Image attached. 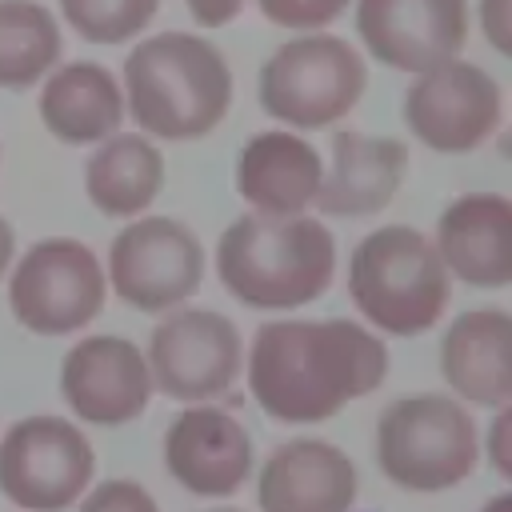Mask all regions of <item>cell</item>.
Returning <instances> with one entry per match:
<instances>
[{"instance_id":"6da1fadb","label":"cell","mask_w":512,"mask_h":512,"mask_svg":"<svg viewBox=\"0 0 512 512\" xmlns=\"http://www.w3.org/2000/svg\"><path fill=\"white\" fill-rule=\"evenodd\" d=\"M388 376V348L356 320H268L252 336L248 392L280 424L332 420Z\"/></svg>"},{"instance_id":"7a4b0ae2","label":"cell","mask_w":512,"mask_h":512,"mask_svg":"<svg viewBox=\"0 0 512 512\" xmlns=\"http://www.w3.org/2000/svg\"><path fill=\"white\" fill-rule=\"evenodd\" d=\"M124 92L136 128L148 136L200 140L232 108V68L204 36L160 32L128 52Z\"/></svg>"},{"instance_id":"3957f363","label":"cell","mask_w":512,"mask_h":512,"mask_svg":"<svg viewBox=\"0 0 512 512\" xmlns=\"http://www.w3.org/2000/svg\"><path fill=\"white\" fill-rule=\"evenodd\" d=\"M336 272V240L312 216H236L216 244L220 284L248 308L280 312L324 296Z\"/></svg>"},{"instance_id":"277c9868","label":"cell","mask_w":512,"mask_h":512,"mask_svg":"<svg viewBox=\"0 0 512 512\" xmlns=\"http://www.w3.org/2000/svg\"><path fill=\"white\" fill-rule=\"evenodd\" d=\"M448 292V268L436 244L408 224H384L352 248L348 296L380 332H428L444 316Z\"/></svg>"},{"instance_id":"5b68a950","label":"cell","mask_w":512,"mask_h":512,"mask_svg":"<svg viewBox=\"0 0 512 512\" xmlns=\"http://www.w3.org/2000/svg\"><path fill=\"white\" fill-rule=\"evenodd\" d=\"M480 436L468 408L440 392L400 396L376 420V464L404 492H444L472 476Z\"/></svg>"},{"instance_id":"8992f818","label":"cell","mask_w":512,"mask_h":512,"mask_svg":"<svg viewBox=\"0 0 512 512\" xmlns=\"http://www.w3.org/2000/svg\"><path fill=\"white\" fill-rule=\"evenodd\" d=\"M368 84L360 52L340 36H296L260 68V108L288 128H328L344 120Z\"/></svg>"},{"instance_id":"52a82bcc","label":"cell","mask_w":512,"mask_h":512,"mask_svg":"<svg viewBox=\"0 0 512 512\" xmlns=\"http://www.w3.org/2000/svg\"><path fill=\"white\" fill-rule=\"evenodd\" d=\"M108 300V280L96 252L72 236H48L32 244L12 280V316L36 336H64L100 316Z\"/></svg>"},{"instance_id":"ba28073f","label":"cell","mask_w":512,"mask_h":512,"mask_svg":"<svg viewBox=\"0 0 512 512\" xmlns=\"http://www.w3.org/2000/svg\"><path fill=\"white\" fill-rule=\"evenodd\" d=\"M92 472L96 452L64 416H24L0 440V492L24 512H64Z\"/></svg>"},{"instance_id":"9c48e42d","label":"cell","mask_w":512,"mask_h":512,"mask_svg":"<svg viewBox=\"0 0 512 512\" xmlns=\"http://www.w3.org/2000/svg\"><path fill=\"white\" fill-rule=\"evenodd\" d=\"M204 280L196 232L172 216H144L116 232L108 248V284L136 312H168Z\"/></svg>"},{"instance_id":"30bf717a","label":"cell","mask_w":512,"mask_h":512,"mask_svg":"<svg viewBox=\"0 0 512 512\" xmlns=\"http://www.w3.org/2000/svg\"><path fill=\"white\" fill-rule=\"evenodd\" d=\"M240 332L212 308H176L148 336V376L172 400L196 404L232 388L240 376Z\"/></svg>"},{"instance_id":"8fae6325","label":"cell","mask_w":512,"mask_h":512,"mask_svg":"<svg viewBox=\"0 0 512 512\" xmlns=\"http://www.w3.org/2000/svg\"><path fill=\"white\" fill-rule=\"evenodd\" d=\"M504 116L500 84L468 60H448L420 72L404 92V124L432 152L480 148Z\"/></svg>"},{"instance_id":"7c38bea8","label":"cell","mask_w":512,"mask_h":512,"mask_svg":"<svg viewBox=\"0 0 512 512\" xmlns=\"http://www.w3.org/2000/svg\"><path fill=\"white\" fill-rule=\"evenodd\" d=\"M364 48L396 72H428L456 60L468 40L464 0H356Z\"/></svg>"},{"instance_id":"4fadbf2b","label":"cell","mask_w":512,"mask_h":512,"mask_svg":"<svg viewBox=\"0 0 512 512\" xmlns=\"http://www.w3.org/2000/svg\"><path fill=\"white\" fill-rule=\"evenodd\" d=\"M60 392L68 408L88 424H128L144 416L152 400L148 360L124 336H84L64 352Z\"/></svg>"},{"instance_id":"5bb4252c","label":"cell","mask_w":512,"mask_h":512,"mask_svg":"<svg viewBox=\"0 0 512 512\" xmlns=\"http://www.w3.org/2000/svg\"><path fill=\"white\" fill-rule=\"evenodd\" d=\"M164 464L196 496H232L252 472V440L232 412L192 404L164 432Z\"/></svg>"},{"instance_id":"9a60e30c","label":"cell","mask_w":512,"mask_h":512,"mask_svg":"<svg viewBox=\"0 0 512 512\" xmlns=\"http://www.w3.org/2000/svg\"><path fill=\"white\" fill-rule=\"evenodd\" d=\"M356 496V464L336 444L312 436L280 444L256 476L260 512H352Z\"/></svg>"},{"instance_id":"2e32d148","label":"cell","mask_w":512,"mask_h":512,"mask_svg":"<svg viewBox=\"0 0 512 512\" xmlns=\"http://www.w3.org/2000/svg\"><path fill=\"white\" fill-rule=\"evenodd\" d=\"M436 256L472 288L512 280V200L500 192L456 196L436 220Z\"/></svg>"},{"instance_id":"e0dca14e","label":"cell","mask_w":512,"mask_h":512,"mask_svg":"<svg viewBox=\"0 0 512 512\" xmlns=\"http://www.w3.org/2000/svg\"><path fill=\"white\" fill-rule=\"evenodd\" d=\"M324 180L320 152L284 128L256 132L236 156V192L260 216H300Z\"/></svg>"},{"instance_id":"ac0fdd59","label":"cell","mask_w":512,"mask_h":512,"mask_svg":"<svg viewBox=\"0 0 512 512\" xmlns=\"http://www.w3.org/2000/svg\"><path fill=\"white\" fill-rule=\"evenodd\" d=\"M440 376L472 404L500 408L512 400V320L504 308L460 312L440 340Z\"/></svg>"},{"instance_id":"d6986e66","label":"cell","mask_w":512,"mask_h":512,"mask_svg":"<svg viewBox=\"0 0 512 512\" xmlns=\"http://www.w3.org/2000/svg\"><path fill=\"white\" fill-rule=\"evenodd\" d=\"M408 172V144L396 136L336 132L332 172L320 180L316 200L324 216H372L392 204Z\"/></svg>"},{"instance_id":"ffe728a7","label":"cell","mask_w":512,"mask_h":512,"mask_svg":"<svg viewBox=\"0 0 512 512\" xmlns=\"http://www.w3.org/2000/svg\"><path fill=\"white\" fill-rule=\"evenodd\" d=\"M40 120L64 144H96L124 124V92L108 68L76 60L48 76L40 92Z\"/></svg>"},{"instance_id":"44dd1931","label":"cell","mask_w":512,"mask_h":512,"mask_svg":"<svg viewBox=\"0 0 512 512\" xmlns=\"http://www.w3.org/2000/svg\"><path fill=\"white\" fill-rule=\"evenodd\" d=\"M164 184V156L140 132H112L84 164V192L96 212L128 220L144 212Z\"/></svg>"},{"instance_id":"7402d4cb","label":"cell","mask_w":512,"mask_h":512,"mask_svg":"<svg viewBox=\"0 0 512 512\" xmlns=\"http://www.w3.org/2000/svg\"><path fill=\"white\" fill-rule=\"evenodd\" d=\"M60 24L44 4L0 0V88H32L60 60Z\"/></svg>"},{"instance_id":"603a6c76","label":"cell","mask_w":512,"mask_h":512,"mask_svg":"<svg viewBox=\"0 0 512 512\" xmlns=\"http://www.w3.org/2000/svg\"><path fill=\"white\" fill-rule=\"evenodd\" d=\"M160 0H60L64 20L92 44H124L144 32Z\"/></svg>"},{"instance_id":"cb8c5ba5","label":"cell","mask_w":512,"mask_h":512,"mask_svg":"<svg viewBox=\"0 0 512 512\" xmlns=\"http://www.w3.org/2000/svg\"><path fill=\"white\" fill-rule=\"evenodd\" d=\"M260 12L276 24V28H288V32H316V28H328L344 8L348 0H256Z\"/></svg>"},{"instance_id":"d4e9b609","label":"cell","mask_w":512,"mask_h":512,"mask_svg":"<svg viewBox=\"0 0 512 512\" xmlns=\"http://www.w3.org/2000/svg\"><path fill=\"white\" fill-rule=\"evenodd\" d=\"M80 512H160V504L136 480H104L84 496Z\"/></svg>"},{"instance_id":"484cf974","label":"cell","mask_w":512,"mask_h":512,"mask_svg":"<svg viewBox=\"0 0 512 512\" xmlns=\"http://www.w3.org/2000/svg\"><path fill=\"white\" fill-rule=\"evenodd\" d=\"M480 28L496 52L512 48V0H480Z\"/></svg>"},{"instance_id":"4316f807","label":"cell","mask_w":512,"mask_h":512,"mask_svg":"<svg viewBox=\"0 0 512 512\" xmlns=\"http://www.w3.org/2000/svg\"><path fill=\"white\" fill-rule=\"evenodd\" d=\"M184 4L200 28H220V24H232L248 0H184Z\"/></svg>"},{"instance_id":"83f0119b","label":"cell","mask_w":512,"mask_h":512,"mask_svg":"<svg viewBox=\"0 0 512 512\" xmlns=\"http://www.w3.org/2000/svg\"><path fill=\"white\" fill-rule=\"evenodd\" d=\"M508 424H512V408H508V404H500V408H496V420H492V436H488V456H492V468H496L500 476H512Z\"/></svg>"},{"instance_id":"f1b7e54d","label":"cell","mask_w":512,"mask_h":512,"mask_svg":"<svg viewBox=\"0 0 512 512\" xmlns=\"http://www.w3.org/2000/svg\"><path fill=\"white\" fill-rule=\"evenodd\" d=\"M12 256H16V232H12V224L0 216V276L8 272Z\"/></svg>"},{"instance_id":"f546056e","label":"cell","mask_w":512,"mask_h":512,"mask_svg":"<svg viewBox=\"0 0 512 512\" xmlns=\"http://www.w3.org/2000/svg\"><path fill=\"white\" fill-rule=\"evenodd\" d=\"M480 512H512V496H508V492H500V496H492Z\"/></svg>"},{"instance_id":"4dcf8cb0","label":"cell","mask_w":512,"mask_h":512,"mask_svg":"<svg viewBox=\"0 0 512 512\" xmlns=\"http://www.w3.org/2000/svg\"><path fill=\"white\" fill-rule=\"evenodd\" d=\"M212 512H240V508H212Z\"/></svg>"}]
</instances>
